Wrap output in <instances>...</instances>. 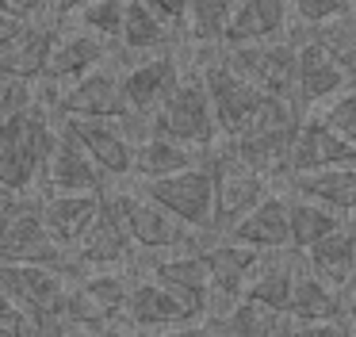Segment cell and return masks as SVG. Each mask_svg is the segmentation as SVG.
I'll use <instances>...</instances> for the list:
<instances>
[{
    "instance_id": "cell-1",
    "label": "cell",
    "mask_w": 356,
    "mask_h": 337,
    "mask_svg": "<svg viewBox=\"0 0 356 337\" xmlns=\"http://www.w3.org/2000/svg\"><path fill=\"white\" fill-rule=\"evenodd\" d=\"M58 130L62 115L39 100L0 123V184L19 196H31L35 184H42V168L54 153Z\"/></svg>"
},
{
    "instance_id": "cell-2",
    "label": "cell",
    "mask_w": 356,
    "mask_h": 337,
    "mask_svg": "<svg viewBox=\"0 0 356 337\" xmlns=\"http://www.w3.org/2000/svg\"><path fill=\"white\" fill-rule=\"evenodd\" d=\"M195 73L203 77V88L211 96V111L218 123V138H234L245 127H253L257 119L272 111L280 104L276 96H268L264 88H257L253 81L230 69V61L222 58V42H211L207 50L195 54Z\"/></svg>"
},
{
    "instance_id": "cell-3",
    "label": "cell",
    "mask_w": 356,
    "mask_h": 337,
    "mask_svg": "<svg viewBox=\"0 0 356 337\" xmlns=\"http://www.w3.org/2000/svg\"><path fill=\"white\" fill-rule=\"evenodd\" d=\"M0 265H47L65 272L70 280H81L73 253L54 242V234L42 222L39 196H24L0 219Z\"/></svg>"
},
{
    "instance_id": "cell-4",
    "label": "cell",
    "mask_w": 356,
    "mask_h": 337,
    "mask_svg": "<svg viewBox=\"0 0 356 337\" xmlns=\"http://www.w3.org/2000/svg\"><path fill=\"white\" fill-rule=\"evenodd\" d=\"M149 134L172 138L180 146H192V150H207L218 138V123L211 111V96L203 88V77L195 69H188L180 77V84L172 88V96L149 115Z\"/></svg>"
},
{
    "instance_id": "cell-5",
    "label": "cell",
    "mask_w": 356,
    "mask_h": 337,
    "mask_svg": "<svg viewBox=\"0 0 356 337\" xmlns=\"http://www.w3.org/2000/svg\"><path fill=\"white\" fill-rule=\"evenodd\" d=\"M119 214L127 222V234L142 253H177V249H203L211 242V234H195L192 226H184L180 219H172L165 207H157L142 191H111Z\"/></svg>"
},
{
    "instance_id": "cell-6",
    "label": "cell",
    "mask_w": 356,
    "mask_h": 337,
    "mask_svg": "<svg viewBox=\"0 0 356 337\" xmlns=\"http://www.w3.org/2000/svg\"><path fill=\"white\" fill-rule=\"evenodd\" d=\"M222 58L238 69L245 81L264 88L268 96L295 104V65H299V42L291 38H264V42L222 46Z\"/></svg>"
},
{
    "instance_id": "cell-7",
    "label": "cell",
    "mask_w": 356,
    "mask_h": 337,
    "mask_svg": "<svg viewBox=\"0 0 356 337\" xmlns=\"http://www.w3.org/2000/svg\"><path fill=\"white\" fill-rule=\"evenodd\" d=\"M142 196H149L157 207L180 219L184 226H192L195 234H211V211H215V176L211 168L192 165L184 173L161 176V180H146L142 184Z\"/></svg>"
},
{
    "instance_id": "cell-8",
    "label": "cell",
    "mask_w": 356,
    "mask_h": 337,
    "mask_svg": "<svg viewBox=\"0 0 356 337\" xmlns=\"http://www.w3.org/2000/svg\"><path fill=\"white\" fill-rule=\"evenodd\" d=\"M73 260H77V272H96V268H127L131 265V253H134V242L127 234V222L119 214L111 191H104L100 199V211H96L92 226L81 234V242L73 245Z\"/></svg>"
},
{
    "instance_id": "cell-9",
    "label": "cell",
    "mask_w": 356,
    "mask_h": 337,
    "mask_svg": "<svg viewBox=\"0 0 356 337\" xmlns=\"http://www.w3.org/2000/svg\"><path fill=\"white\" fill-rule=\"evenodd\" d=\"M58 115L65 119H108V123H127L131 107L123 100V73L100 65L85 73L81 81L65 84L58 92Z\"/></svg>"
},
{
    "instance_id": "cell-10",
    "label": "cell",
    "mask_w": 356,
    "mask_h": 337,
    "mask_svg": "<svg viewBox=\"0 0 356 337\" xmlns=\"http://www.w3.org/2000/svg\"><path fill=\"white\" fill-rule=\"evenodd\" d=\"M345 165H356V146L348 142V138H341L325 119L307 115V119L299 123V130H295V138H291L284 176L318 173V168H345Z\"/></svg>"
},
{
    "instance_id": "cell-11",
    "label": "cell",
    "mask_w": 356,
    "mask_h": 337,
    "mask_svg": "<svg viewBox=\"0 0 356 337\" xmlns=\"http://www.w3.org/2000/svg\"><path fill=\"white\" fill-rule=\"evenodd\" d=\"M149 276L172 291L195 318H203L211 306V268L203 249H177V253H149Z\"/></svg>"
},
{
    "instance_id": "cell-12",
    "label": "cell",
    "mask_w": 356,
    "mask_h": 337,
    "mask_svg": "<svg viewBox=\"0 0 356 337\" xmlns=\"http://www.w3.org/2000/svg\"><path fill=\"white\" fill-rule=\"evenodd\" d=\"M62 127L81 142V150L92 157V165L100 168L108 180H123L134 173V138L131 130H123V123L108 119H65Z\"/></svg>"
},
{
    "instance_id": "cell-13",
    "label": "cell",
    "mask_w": 356,
    "mask_h": 337,
    "mask_svg": "<svg viewBox=\"0 0 356 337\" xmlns=\"http://www.w3.org/2000/svg\"><path fill=\"white\" fill-rule=\"evenodd\" d=\"M180 77H184V69L177 65V58H172L169 50L149 54V58H142L138 65L127 69L123 73V100H127V107H131L134 119L149 123V115L172 96V88L180 84Z\"/></svg>"
},
{
    "instance_id": "cell-14",
    "label": "cell",
    "mask_w": 356,
    "mask_h": 337,
    "mask_svg": "<svg viewBox=\"0 0 356 337\" xmlns=\"http://www.w3.org/2000/svg\"><path fill=\"white\" fill-rule=\"evenodd\" d=\"M348 77L330 54L322 50L314 35H307L299 42V65H295V107L299 111H318L325 107L337 92L348 88Z\"/></svg>"
},
{
    "instance_id": "cell-15",
    "label": "cell",
    "mask_w": 356,
    "mask_h": 337,
    "mask_svg": "<svg viewBox=\"0 0 356 337\" xmlns=\"http://www.w3.org/2000/svg\"><path fill=\"white\" fill-rule=\"evenodd\" d=\"M123 322L134 329H146V334H157V329L195 322V314L188 311L165 283H157L154 276H138V280L131 283V295H127Z\"/></svg>"
},
{
    "instance_id": "cell-16",
    "label": "cell",
    "mask_w": 356,
    "mask_h": 337,
    "mask_svg": "<svg viewBox=\"0 0 356 337\" xmlns=\"http://www.w3.org/2000/svg\"><path fill=\"white\" fill-rule=\"evenodd\" d=\"M108 188V176L92 165L81 142L70 134V130H58V142H54V153H50L47 168H42V196L50 191H104Z\"/></svg>"
},
{
    "instance_id": "cell-17",
    "label": "cell",
    "mask_w": 356,
    "mask_h": 337,
    "mask_svg": "<svg viewBox=\"0 0 356 337\" xmlns=\"http://www.w3.org/2000/svg\"><path fill=\"white\" fill-rule=\"evenodd\" d=\"M302 268V257H295L291 245L287 249H268L257 265L253 280L245 288V303H257L272 314H284L287 318V306H291V288H295V276Z\"/></svg>"
},
{
    "instance_id": "cell-18",
    "label": "cell",
    "mask_w": 356,
    "mask_h": 337,
    "mask_svg": "<svg viewBox=\"0 0 356 337\" xmlns=\"http://www.w3.org/2000/svg\"><path fill=\"white\" fill-rule=\"evenodd\" d=\"M108 61V38L92 35V31H70V35H58L54 46H50V58H47V81L54 84H73L81 81L85 73L100 69Z\"/></svg>"
},
{
    "instance_id": "cell-19",
    "label": "cell",
    "mask_w": 356,
    "mask_h": 337,
    "mask_svg": "<svg viewBox=\"0 0 356 337\" xmlns=\"http://www.w3.org/2000/svg\"><path fill=\"white\" fill-rule=\"evenodd\" d=\"M100 199H104V191H50V196H39L42 222L54 234V242L73 249L81 242V234L92 226L96 211H100Z\"/></svg>"
},
{
    "instance_id": "cell-20",
    "label": "cell",
    "mask_w": 356,
    "mask_h": 337,
    "mask_svg": "<svg viewBox=\"0 0 356 337\" xmlns=\"http://www.w3.org/2000/svg\"><path fill=\"white\" fill-rule=\"evenodd\" d=\"M226 237L245 242L253 249H287L291 245V222H287V191H268Z\"/></svg>"
},
{
    "instance_id": "cell-21",
    "label": "cell",
    "mask_w": 356,
    "mask_h": 337,
    "mask_svg": "<svg viewBox=\"0 0 356 337\" xmlns=\"http://www.w3.org/2000/svg\"><path fill=\"white\" fill-rule=\"evenodd\" d=\"M284 188L299 199H314V203L330 207L337 214L356 211V165L318 168V173H291V176H284Z\"/></svg>"
},
{
    "instance_id": "cell-22",
    "label": "cell",
    "mask_w": 356,
    "mask_h": 337,
    "mask_svg": "<svg viewBox=\"0 0 356 337\" xmlns=\"http://www.w3.org/2000/svg\"><path fill=\"white\" fill-rule=\"evenodd\" d=\"M58 31L50 23L31 19L16 38L0 46V73L8 77H24V81H39L47 73V58H50V46H54Z\"/></svg>"
},
{
    "instance_id": "cell-23",
    "label": "cell",
    "mask_w": 356,
    "mask_h": 337,
    "mask_svg": "<svg viewBox=\"0 0 356 337\" xmlns=\"http://www.w3.org/2000/svg\"><path fill=\"white\" fill-rule=\"evenodd\" d=\"M287 19H291L287 0H241L234 19H230V27H226V35H222V46L280 38L287 31Z\"/></svg>"
},
{
    "instance_id": "cell-24",
    "label": "cell",
    "mask_w": 356,
    "mask_h": 337,
    "mask_svg": "<svg viewBox=\"0 0 356 337\" xmlns=\"http://www.w3.org/2000/svg\"><path fill=\"white\" fill-rule=\"evenodd\" d=\"M287 318L291 322H337V318H345V299H341L337 288L318 280L307 268V260H302L299 276H295V288H291Z\"/></svg>"
},
{
    "instance_id": "cell-25",
    "label": "cell",
    "mask_w": 356,
    "mask_h": 337,
    "mask_svg": "<svg viewBox=\"0 0 356 337\" xmlns=\"http://www.w3.org/2000/svg\"><path fill=\"white\" fill-rule=\"evenodd\" d=\"M192 165H200V150L180 146V142L161 138V134H146L134 142V173L131 176H138L146 184V180H161V176L184 173Z\"/></svg>"
},
{
    "instance_id": "cell-26",
    "label": "cell",
    "mask_w": 356,
    "mask_h": 337,
    "mask_svg": "<svg viewBox=\"0 0 356 337\" xmlns=\"http://www.w3.org/2000/svg\"><path fill=\"white\" fill-rule=\"evenodd\" d=\"M302 260H307V268L318 280H325L330 288L341 291L348 283V276H353V268H356V226L333 230L330 237L310 245V249L302 253Z\"/></svg>"
},
{
    "instance_id": "cell-27",
    "label": "cell",
    "mask_w": 356,
    "mask_h": 337,
    "mask_svg": "<svg viewBox=\"0 0 356 337\" xmlns=\"http://www.w3.org/2000/svg\"><path fill=\"white\" fill-rule=\"evenodd\" d=\"M203 322H207L211 337H284V326H280L284 314H272L245 299H238L218 314H207Z\"/></svg>"
},
{
    "instance_id": "cell-28",
    "label": "cell",
    "mask_w": 356,
    "mask_h": 337,
    "mask_svg": "<svg viewBox=\"0 0 356 337\" xmlns=\"http://www.w3.org/2000/svg\"><path fill=\"white\" fill-rule=\"evenodd\" d=\"M287 222H291V249L307 253L310 245H318L322 237H330L333 230L345 226V214L330 211V207L314 203V199H299L287 191Z\"/></svg>"
},
{
    "instance_id": "cell-29",
    "label": "cell",
    "mask_w": 356,
    "mask_h": 337,
    "mask_svg": "<svg viewBox=\"0 0 356 337\" xmlns=\"http://www.w3.org/2000/svg\"><path fill=\"white\" fill-rule=\"evenodd\" d=\"M119 42L134 54H161L169 50L172 42V31L149 12L142 0H127V12H123V31H119Z\"/></svg>"
},
{
    "instance_id": "cell-30",
    "label": "cell",
    "mask_w": 356,
    "mask_h": 337,
    "mask_svg": "<svg viewBox=\"0 0 356 337\" xmlns=\"http://www.w3.org/2000/svg\"><path fill=\"white\" fill-rule=\"evenodd\" d=\"M310 35L322 42V50L330 54V58L337 61L341 69H345L348 81L356 84V12H353V8H348L345 15H337V19L314 27Z\"/></svg>"
},
{
    "instance_id": "cell-31",
    "label": "cell",
    "mask_w": 356,
    "mask_h": 337,
    "mask_svg": "<svg viewBox=\"0 0 356 337\" xmlns=\"http://www.w3.org/2000/svg\"><path fill=\"white\" fill-rule=\"evenodd\" d=\"M241 0H192V15H188V31L200 46L222 42L226 27H230L234 12Z\"/></svg>"
},
{
    "instance_id": "cell-32",
    "label": "cell",
    "mask_w": 356,
    "mask_h": 337,
    "mask_svg": "<svg viewBox=\"0 0 356 337\" xmlns=\"http://www.w3.org/2000/svg\"><path fill=\"white\" fill-rule=\"evenodd\" d=\"M123 12H127V0H92V4L81 8V27L111 42L123 31Z\"/></svg>"
},
{
    "instance_id": "cell-33",
    "label": "cell",
    "mask_w": 356,
    "mask_h": 337,
    "mask_svg": "<svg viewBox=\"0 0 356 337\" xmlns=\"http://www.w3.org/2000/svg\"><path fill=\"white\" fill-rule=\"evenodd\" d=\"M318 119H325L341 138H348V142L356 146V84H348V88L337 92L325 107H318Z\"/></svg>"
},
{
    "instance_id": "cell-34",
    "label": "cell",
    "mask_w": 356,
    "mask_h": 337,
    "mask_svg": "<svg viewBox=\"0 0 356 337\" xmlns=\"http://www.w3.org/2000/svg\"><path fill=\"white\" fill-rule=\"evenodd\" d=\"M287 8H291V15L302 23V27H310V31L348 12L345 0H287Z\"/></svg>"
},
{
    "instance_id": "cell-35",
    "label": "cell",
    "mask_w": 356,
    "mask_h": 337,
    "mask_svg": "<svg viewBox=\"0 0 356 337\" xmlns=\"http://www.w3.org/2000/svg\"><path fill=\"white\" fill-rule=\"evenodd\" d=\"M27 104H35V81L0 73V123L12 119L16 111H24Z\"/></svg>"
},
{
    "instance_id": "cell-36",
    "label": "cell",
    "mask_w": 356,
    "mask_h": 337,
    "mask_svg": "<svg viewBox=\"0 0 356 337\" xmlns=\"http://www.w3.org/2000/svg\"><path fill=\"white\" fill-rule=\"evenodd\" d=\"M157 19L165 23L169 31H180L188 27V15H192V0H142Z\"/></svg>"
},
{
    "instance_id": "cell-37",
    "label": "cell",
    "mask_w": 356,
    "mask_h": 337,
    "mask_svg": "<svg viewBox=\"0 0 356 337\" xmlns=\"http://www.w3.org/2000/svg\"><path fill=\"white\" fill-rule=\"evenodd\" d=\"M353 322L337 318V322H291V329H284V337H348Z\"/></svg>"
},
{
    "instance_id": "cell-38",
    "label": "cell",
    "mask_w": 356,
    "mask_h": 337,
    "mask_svg": "<svg viewBox=\"0 0 356 337\" xmlns=\"http://www.w3.org/2000/svg\"><path fill=\"white\" fill-rule=\"evenodd\" d=\"M0 322H4V326H16L19 329V337L27 334V314L19 311L16 303H12V295L4 288H0Z\"/></svg>"
},
{
    "instance_id": "cell-39",
    "label": "cell",
    "mask_w": 356,
    "mask_h": 337,
    "mask_svg": "<svg viewBox=\"0 0 356 337\" xmlns=\"http://www.w3.org/2000/svg\"><path fill=\"white\" fill-rule=\"evenodd\" d=\"M0 12L16 15V19H24V23H31V19H39L42 0H0Z\"/></svg>"
},
{
    "instance_id": "cell-40",
    "label": "cell",
    "mask_w": 356,
    "mask_h": 337,
    "mask_svg": "<svg viewBox=\"0 0 356 337\" xmlns=\"http://www.w3.org/2000/svg\"><path fill=\"white\" fill-rule=\"evenodd\" d=\"M149 337H211V329H207V322H203V318H195V322H184V326L157 329V334H149Z\"/></svg>"
},
{
    "instance_id": "cell-41",
    "label": "cell",
    "mask_w": 356,
    "mask_h": 337,
    "mask_svg": "<svg viewBox=\"0 0 356 337\" xmlns=\"http://www.w3.org/2000/svg\"><path fill=\"white\" fill-rule=\"evenodd\" d=\"M341 299H345V318L356 326V268H353V276H348V283L341 288Z\"/></svg>"
},
{
    "instance_id": "cell-42",
    "label": "cell",
    "mask_w": 356,
    "mask_h": 337,
    "mask_svg": "<svg viewBox=\"0 0 356 337\" xmlns=\"http://www.w3.org/2000/svg\"><path fill=\"white\" fill-rule=\"evenodd\" d=\"M58 337H123V329H65V334H58Z\"/></svg>"
},
{
    "instance_id": "cell-43",
    "label": "cell",
    "mask_w": 356,
    "mask_h": 337,
    "mask_svg": "<svg viewBox=\"0 0 356 337\" xmlns=\"http://www.w3.org/2000/svg\"><path fill=\"white\" fill-rule=\"evenodd\" d=\"M85 4H92V0H54V15H70V12H81Z\"/></svg>"
},
{
    "instance_id": "cell-44",
    "label": "cell",
    "mask_w": 356,
    "mask_h": 337,
    "mask_svg": "<svg viewBox=\"0 0 356 337\" xmlns=\"http://www.w3.org/2000/svg\"><path fill=\"white\" fill-rule=\"evenodd\" d=\"M0 337H19V329H16V326H4V322H0Z\"/></svg>"
},
{
    "instance_id": "cell-45",
    "label": "cell",
    "mask_w": 356,
    "mask_h": 337,
    "mask_svg": "<svg viewBox=\"0 0 356 337\" xmlns=\"http://www.w3.org/2000/svg\"><path fill=\"white\" fill-rule=\"evenodd\" d=\"M345 4H348V8H356V0H345Z\"/></svg>"
},
{
    "instance_id": "cell-46",
    "label": "cell",
    "mask_w": 356,
    "mask_h": 337,
    "mask_svg": "<svg viewBox=\"0 0 356 337\" xmlns=\"http://www.w3.org/2000/svg\"><path fill=\"white\" fill-rule=\"evenodd\" d=\"M353 226H356V211H353Z\"/></svg>"
},
{
    "instance_id": "cell-47",
    "label": "cell",
    "mask_w": 356,
    "mask_h": 337,
    "mask_svg": "<svg viewBox=\"0 0 356 337\" xmlns=\"http://www.w3.org/2000/svg\"><path fill=\"white\" fill-rule=\"evenodd\" d=\"M348 337H356V329H353V334H348Z\"/></svg>"
}]
</instances>
